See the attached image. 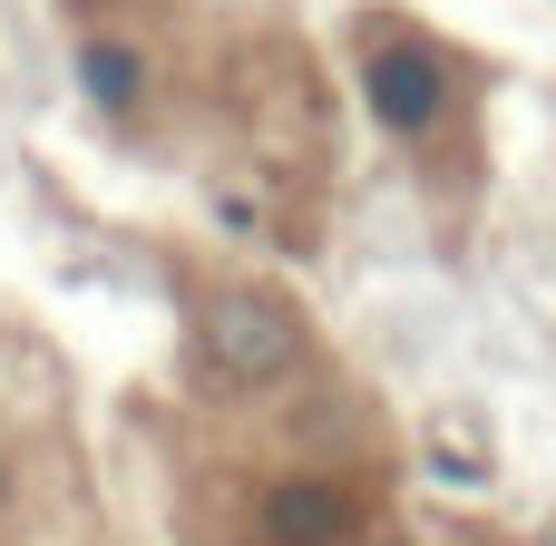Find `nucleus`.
Instances as JSON below:
<instances>
[{
	"instance_id": "7ed1b4c3",
	"label": "nucleus",
	"mask_w": 556,
	"mask_h": 546,
	"mask_svg": "<svg viewBox=\"0 0 556 546\" xmlns=\"http://www.w3.org/2000/svg\"><path fill=\"white\" fill-rule=\"evenodd\" d=\"M362 88H371V117H381L391 137H430V127L450 117V68H440V49H420V39L371 49Z\"/></svg>"
},
{
	"instance_id": "20e7f679",
	"label": "nucleus",
	"mask_w": 556,
	"mask_h": 546,
	"mask_svg": "<svg viewBox=\"0 0 556 546\" xmlns=\"http://www.w3.org/2000/svg\"><path fill=\"white\" fill-rule=\"evenodd\" d=\"M88 88H98L108 107H137V59H127L117 39H98V49H88Z\"/></svg>"
},
{
	"instance_id": "f257e3e1",
	"label": "nucleus",
	"mask_w": 556,
	"mask_h": 546,
	"mask_svg": "<svg viewBox=\"0 0 556 546\" xmlns=\"http://www.w3.org/2000/svg\"><path fill=\"white\" fill-rule=\"evenodd\" d=\"M195 371H205V391H225V401L283 391V381L303 371V322H293V303L264 293V283L205 293V313H195Z\"/></svg>"
},
{
	"instance_id": "f03ea898",
	"label": "nucleus",
	"mask_w": 556,
	"mask_h": 546,
	"mask_svg": "<svg viewBox=\"0 0 556 546\" xmlns=\"http://www.w3.org/2000/svg\"><path fill=\"white\" fill-rule=\"evenodd\" d=\"M371 537V498L332 469H293L254 498V546H362Z\"/></svg>"
}]
</instances>
